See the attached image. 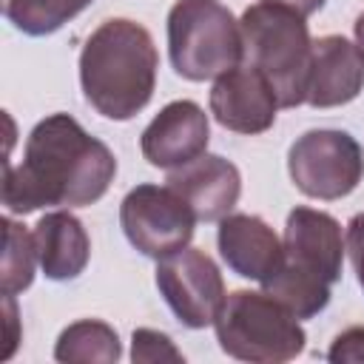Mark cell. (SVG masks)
Here are the masks:
<instances>
[{"mask_svg":"<svg viewBox=\"0 0 364 364\" xmlns=\"http://www.w3.org/2000/svg\"><path fill=\"white\" fill-rule=\"evenodd\" d=\"M344 250L353 262V270H355V279L364 290V213H355L350 222H347V236H344Z\"/></svg>","mask_w":364,"mask_h":364,"instance_id":"21","label":"cell"},{"mask_svg":"<svg viewBox=\"0 0 364 364\" xmlns=\"http://www.w3.org/2000/svg\"><path fill=\"white\" fill-rule=\"evenodd\" d=\"M364 88V57L355 43L341 34L313 40V65L307 82V105L336 108L353 102Z\"/></svg>","mask_w":364,"mask_h":364,"instance_id":"14","label":"cell"},{"mask_svg":"<svg viewBox=\"0 0 364 364\" xmlns=\"http://www.w3.org/2000/svg\"><path fill=\"white\" fill-rule=\"evenodd\" d=\"M287 173L310 199H341L353 193L364 176V148L338 128L304 131L287 151Z\"/></svg>","mask_w":364,"mask_h":364,"instance_id":"7","label":"cell"},{"mask_svg":"<svg viewBox=\"0 0 364 364\" xmlns=\"http://www.w3.org/2000/svg\"><path fill=\"white\" fill-rule=\"evenodd\" d=\"M279 108L273 85L245 63L219 74L210 88L213 119L236 134H264L273 128Z\"/></svg>","mask_w":364,"mask_h":364,"instance_id":"10","label":"cell"},{"mask_svg":"<svg viewBox=\"0 0 364 364\" xmlns=\"http://www.w3.org/2000/svg\"><path fill=\"white\" fill-rule=\"evenodd\" d=\"M242 63L256 68L276 91L282 108H296L307 100L313 40L301 14L279 3H253L242 20Z\"/></svg>","mask_w":364,"mask_h":364,"instance_id":"4","label":"cell"},{"mask_svg":"<svg viewBox=\"0 0 364 364\" xmlns=\"http://www.w3.org/2000/svg\"><path fill=\"white\" fill-rule=\"evenodd\" d=\"M37 259L51 282L77 279L91 259V239L71 210H51L34 225Z\"/></svg>","mask_w":364,"mask_h":364,"instance_id":"15","label":"cell"},{"mask_svg":"<svg viewBox=\"0 0 364 364\" xmlns=\"http://www.w3.org/2000/svg\"><path fill=\"white\" fill-rule=\"evenodd\" d=\"M159 54L145 26L128 17L100 23L80 51V85L91 108L108 119L136 117L154 97Z\"/></svg>","mask_w":364,"mask_h":364,"instance_id":"2","label":"cell"},{"mask_svg":"<svg viewBox=\"0 0 364 364\" xmlns=\"http://www.w3.org/2000/svg\"><path fill=\"white\" fill-rule=\"evenodd\" d=\"M114 176V151L74 117L51 114L31 128L23 162H6L3 205L20 216L54 205L85 208L108 193Z\"/></svg>","mask_w":364,"mask_h":364,"instance_id":"1","label":"cell"},{"mask_svg":"<svg viewBox=\"0 0 364 364\" xmlns=\"http://www.w3.org/2000/svg\"><path fill=\"white\" fill-rule=\"evenodd\" d=\"M156 287L179 324L191 330L213 324L228 296L216 262L199 247H182L156 259Z\"/></svg>","mask_w":364,"mask_h":364,"instance_id":"9","label":"cell"},{"mask_svg":"<svg viewBox=\"0 0 364 364\" xmlns=\"http://www.w3.org/2000/svg\"><path fill=\"white\" fill-rule=\"evenodd\" d=\"M210 122L199 102L173 100L168 102L142 131L139 148L154 168H182L208 151Z\"/></svg>","mask_w":364,"mask_h":364,"instance_id":"11","label":"cell"},{"mask_svg":"<svg viewBox=\"0 0 364 364\" xmlns=\"http://www.w3.org/2000/svg\"><path fill=\"white\" fill-rule=\"evenodd\" d=\"M91 3L94 0H3V14L17 31L46 37L63 28Z\"/></svg>","mask_w":364,"mask_h":364,"instance_id":"17","label":"cell"},{"mask_svg":"<svg viewBox=\"0 0 364 364\" xmlns=\"http://www.w3.org/2000/svg\"><path fill=\"white\" fill-rule=\"evenodd\" d=\"M264 3H279V6L293 9V11L301 14V17H310V14H316L327 0H264Z\"/></svg>","mask_w":364,"mask_h":364,"instance_id":"23","label":"cell"},{"mask_svg":"<svg viewBox=\"0 0 364 364\" xmlns=\"http://www.w3.org/2000/svg\"><path fill=\"white\" fill-rule=\"evenodd\" d=\"M355 46H358V51H361V57H364V11H361L358 20H355Z\"/></svg>","mask_w":364,"mask_h":364,"instance_id":"24","label":"cell"},{"mask_svg":"<svg viewBox=\"0 0 364 364\" xmlns=\"http://www.w3.org/2000/svg\"><path fill=\"white\" fill-rule=\"evenodd\" d=\"M122 355L119 336L111 324L100 318H80L68 324L57 344H54V358L57 361H100V364H114Z\"/></svg>","mask_w":364,"mask_h":364,"instance_id":"16","label":"cell"},{"mask_svg":"<svg viewBox=\"0 0 364 364\" xmlns=\"http://www.w3.org/2000/svg\"><path fill=\"white\" fill-rule=\"evenodd\" d=\"M168 57L191 82L216 80L245 57L242 26L219 0H176L168 11Z\"/></svg>","mask_w":364,"mask_h":364,"instance_id":"6","label":"cell"},{"mask_svg":"<svg viewBox=\"0 0 364 364\" xmlns=\"http://www.w3.org/2000/svg\"><path fill=\"white\" fill-rule=\"evenodd\" d=\"M222 353L250 364H282L304 350V327L267 290H233L225 296L216 318Z\"/></svg>","mask_w":364,"mask_h":364,"instance_id":"5","label":"cell"},{"mask_svg":"<svg viewBox=\"0 0 364 364\" xmlns=\"http://www.w3.org/2000/svg\"><path fill=\"white\" fill-rule=\"evenodd\" d=\"M282 245L284 262L262 287L296 318H313L330 304V287L341 279V225L327 210L299 205L287 213Z\"/></svg>","mask_w":364,"mask_h":364,"instance_id":"3","label":"cell"},{"mask_svg":"<svg viewBox=\"0 0 364 364\" xmlns=\"http://www.w3.org/2000/svg\"><path fill=\"white\" fill-rule=\"evenodd\" d=\"M165 185L191 205L199 222H219L239 202L242 173L230 159L205 151L193 162L168 171Z\"/></svg>","mask_w":364,"mask_h":364,"instance_id":"12","label":"cell"},{"mask_svg":"<svg viewBox=\"0 0 364 364\" xmlns=\"http://www.w3.org/2000/svg\"><path fill=\"white\" fill-rule=\"evenodd\" d=\"M196 216L191 205L168 185H136L119 205V225L131 247L142 256L165 259L193 239Z\"/></svg>","mask_w":364,"mask_h":364,"instance_id":"8","label":"cell"},{"mask_svg":"<svg viewBox=\"0 0 364 364\" xmlns=\"http://www.w3.org/2000/svg\"><path fill=\"white\" fill-rule=\"evenodd\" d=\"M131 358L142 361V364H156V361H185V355L176 350V344L171 341V336L151 330V327H139L131 336Z\"/></svg>","mask_w":364,"mask_h":364,"instance_id":"19","label":"cell"},{"mask_svg":"<svg viewBox=\"0 0 364 364\" xmlns=\"http://www.w3.org/2000/svg\"><path fill=\"white\" fill-rule=\"evenodd\" d=\"M333 364H361L364 361V327H347L338 333L327 350Z\"/></svg>","mask_w":364,"mask_h":364,"instance_id":"20","label":"cell"},{"mask_svg":"<svg viewBox=\"0 0 364 364\" xmlns=\"http://www.w3.org/2000/svg\"><path fill=\"white\" fill-rule=\"evenodd\" d=\"M216 245L225 264L242 276L264 284L284 262V245L276 230L256 213H228L219 219Z\"/></svg>","mask_w":364,"mask_h":364,"instance_id":"13","label":"cell"},{"mask_svg":"<svg viewBox=\"0 0 364 364\" xmlns=\"http://www.w3.org/2000/svg\"><path fill=\"white\" fill-rule=\"evenodd\" d=\"M3 262H0V279H3V296H14L34 282L37 267V245L34 233L26 230V225L14 222L11 216H3Z\"/></svg>","mask_w":364,"mask_h":364,"instance_id":"18","label":"cell"},{"mask_svg":"<svg viewBox=\"0 0 364 364\" xmlns=\"http://www.w3.org/2000/svg\"><path fill=\"white\" fill-rule=\"evenodd\" d=\"M6 301V327H9V347L3 353V358H11L17 341H20V333H17V304H14V296H3Z\"/></svg>","mask_w":364,"mask_h":364,"instance_id":"22","label":"cell"}]
</instances>
